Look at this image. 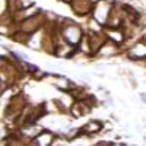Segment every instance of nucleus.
I'll return each instance as SVG.
<instances>
[{"instance_id":"8","label":"nucleus","mask_w":146,"mask_h":146,"mask_svg":"<svg viewBox=\"0 0 146 146\" xmlns=\"http://www.w3.org/2000/svg\"><path fill=\"white\" fill-rule=\"evenodd\" d=\"M143 41H146V35H145V36H143Z\"/></svg>"},{"instance_id":"9","label":"nucleus","mask_w":146,"mask_h":146,"mask_svg":"<svg viewBox=\"0 0 146 146\" xmlns=\"http://www.w3.org/2000/svg\"><path fill=\"white\" fill-rule=\"evenodd\" d=\"M113 146H120V145H113ZM121 146H123V145H121Z\"/></svg>"},{"instance_id":"3","label":"nucleus","mask_w":146,"mask_h":146,"mask_svg":"<svg viewBox=\"0 0 146 146\" xmlns=\"http://www.w3.org/2000/svg\"><path fill=\"white\" fill-rule=\"evenodd\" d=\"M118 51H120L118 44L114 42V41H111V40H107V41L101 45V48L98 50V53H96V54L102 56V57H108V56H115Z\"/></svg>"},{"instance_id":"5","label":"nucleus","mask_w":146,"mask_h":146,"mask_svg":"<svg viewBox=\"0 0 146 146\" xmlns=\"http://www.w3.org/2000/svg\"><path fill=\"white\" fill-rule=\"evenodd\" d=\"M54 142V135L48 130H42L38 136L34 139L35 146H51Z\"/></svg>"},{"instance_id":"6","label":"nucleus","mask_w":146,"mask_h":146,"mask_svg":"<svg viewBox=\"0 0 146 146\" xmlns=\"http://www.w3.org/2000/svg\"><path fill=\"white\" fill-rule=\"evenodd\" d=\"M105 35H107V38L108 40H111V41H114V42H117L118 45L124 41V32L121 31L120 28H110V29H107V32H105Z\"/></svg>"},{"instance_id":"1","label":"nucleus","mask_w":146,"mask_h":146,"mask_svg":"<svg viewBox=\"0 0 146 146\" xmlns=\"http://www.w3.org/2000/svg\"><path fill=\"white\" fill-rule=\"evenodd\" d=\"M113 12V5L108 0H96L92 7V15H94V21L100 25H107L108 19L111 16Z\"/></svg>"},{"instance_id":"4","label":"nucleus","mask_w":146,"mask_h":146,"mask_svg":"<svg viewBox=\"0 0 146 146\" xmlns=\"http://www.w3.org/2000/svg\"><path fill=\"white\" fill-rule=\"evenodd\" d=\"M129 57L133 60H143L146 58V41L136 42L130 50H129Z\"/></svg>"},{"instance_id":"2","label":"nucleus","mask_w":146,"mask_h":146,"mask_svg":"<svg viewBox=\"0 0 146 146\" xmlns=\"http://www.w3.org/2000/svg\"><path fill=\"white\" fill-rule=\"evenodd\" d=\"M62 36H63V40L66 42H69L70 45L78 47L79 42L83 38V34H82V31L78 25H75V23H67V25H64L62 28Z\"/></svg>"},{"instance_id":"7","label":"nucleus","mask_w":146,"mask_h":146,"mask_svg":"<svg viewBox=\"0 0 146 146\" xmlns=\"http://www.w3.org/2000/svg\"><path fill=\"white\" fill-rule=\"evenodd\" d=\"M101 130H102V123L96 120L89 121V123H86L82 127V133H85V135H94V133H98Z\"/></svg>"}]
</instances>
